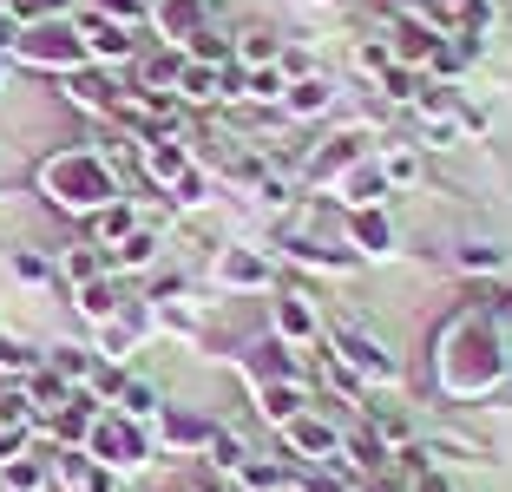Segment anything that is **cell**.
<instances>
[{"mask_svg": "<svg viewBox=\"0 0 512 492\" xmlns=\"http://www.w3.org/2000/svg\"><path fill=\"white\" fill-rule=\"evenodd\" d=\"M40 191L53 197L60 210H79V217H92V210H106L112 197H119V178H112V164L99 158V151H53V158L40 164Z\"/></svg>", "mask_w": 512, "mask_h": 492, "instance_id": "6da1fadb", "label": "cell"}, {"mask_svg": "<svg viewBox=\"0 0 512 492\" xmlns=\"http://www.w3.org/2000/svg\"><path fill=\"white\" fill-rule=\"evenodd\" d=\"M440 374H447V394H460V401H480V394H493L499 381H506V355H499L493 328H480V322L453 328Z\"/></svg>", "mask_w": 512, "mask_h": 492, "instance_id": "7a4b0ae2", "label": "cell"}, {"mask_svg": "<svg viewBox=\"0 0 512 492\" xmlns=\"http://www.w3.org/2000/svg\"><path fill=\"white\" fill-rule=\"evenodd\" d=\"M151 420H132V414H99L86 427V453L106 473H138V466H151Z\"/></svg>", "mask_w": 512, "mask_h": 492, "instance_id": "3957f363", "label": "cell"}, {"mask_svg": "<svg viewBox=\"0 0 512 492\" xmlns=\"http://www.w3.org/2000/svg\"><path fill=\"white\" fill-rule=\"evenodd\" d=\"M14 60H27V66H53V73H79V66H86V46H79L73 20H40V27H20Z\"/></svg>", "mask_w": 512, "mask_h": 492, "instance_id": "277c9868", "label": "cell"}, {"mask_svg": "<svg viewBox=\"0 0 512 492\" xmlns=\"http://www.w3.org/2000/svg\"><path fill=\"white\" fill-rule=\"evenodd\" d=\"M329 348H335V355H342L355 374H362L368 388H401V361H394L388 348L375 342V335H362V328H335Z\"/></svg>", "mask_w": 512, "mask_h": 492, "instance_id": "5b68a950", "label": "cell"}, {"mask_svg": "<svg viewBox=\"0 0 512 492\" xmlns=\"http://www.w3.org/2000/svg\"><path fill=\"white\" fill-rule=\"evenodd\" d=\"M73 33H79V46H86V60H132L138 53V40H132V27L125 20H112V14H99V7H86V14H73Z\"/></svg>", "mask_w": 512, "mask_h": 492, "instance_id": "8992f818", "label": "cell"}, {"mask_svg": "<svg viewBox=\"0 0 512 492\" xmlns=\"http://www.w3.org/2000/svg\"><path fill=\"white\" fill-rule=\"evenodd\" d=\"M283 447L296 453L302 466H329L335 453H342V427H329L322 414H309V407H302V414L283 427Z\"/></svg>", "mask_w": 512, "mask_h": 492, "instance_id": "52a82bcc", "label": "cell"}, {"mask_svg": "<svg viewBox=\"0 0 512 492\" xmlns=\"http://www.w3.org/2000/svg\"><path fill=\"white\" fill-rule=\"evenodd\" d=\"M138 164H145L151 184H165V191H171V184H178L184 171L197 164V151L184 145V132H158V138H145V145H138Z\"/></svg>", "mask_w": 512, "mask_h": 492, "instance_id": "ba28073f", "label": "cell"}, {"mask_svg": "<svg viewBox=\"0 0 512 492\" xmlns=\"http://www.w3.org/2000/svg\"><path fill=\"white\" fill-rule=\"evenodd\" d=\"M151 440L171 447V453H211L217 427L204 414H184V407H158V433H151Z\"/></svg>", "mask_w": 512, "mask_h": 492, "instance_id": "9c48e42d", "label": "cell"}, {"mask_svg": "<svg viewBox=\"0 0 512 492\" xmlns=\"http://www.w3.org/2000/svg\"><path fill=\"white\" fill-rule=\"evenodd\" d=\"M270 322H276V342H289V348H309V342L322 335V322H316V296H309V289H289V296L270 309Z\"/></svg>", "mask_w": 512, "mask_h": 492, "instance_id": "30bf717a", "label": "cell"}, {"mask_svg": "<svg viewBox=\"0 0 512 492\" xmlns=\"http://www.w3.org/2000/svg\"><path fill=\"white\" fill-rule=\"evenodd\" d=\"M335 105V86L322 73H289V92H283V112L289 119H322Z\"/></svg>", "mask_w": 512, "mask_h": 492, "instance_id": "8fae6325", "label": "cell"}, {"mask_svg": "<svg viewBox=\"0 0 512 492\" xmlns=\"http://www.w3.org/2000/svg\"><path fill=\"white\" fill-rule=\"evenodd\" d=\"M270 276H276V263L263 250H224L217 256V283L224 289H263Z\"/></svg>", "mask_w": 512, "mask_h": 492, "instance_id": "7c38bea8", "label": "cell"}, {"mask_svg": "<svg viewBox=\"0 0 512 492\" xmlns=\"http://www.w3.org/2000/svg\"><path fill=\"white\" fill-rule=\"evenodd\" d=\"M224 86H237V99H250V105H283L289 73H283V60H270V66H243V73L224 79Z\"/></svg>", "mask_w": 512, "mask_h": 492, "instance_id": "4fadbf2b", "label": "cell"}, {"mask_svg": "<svg viewBox=\"0 0 512 492\" xmlns=\"http://www.w3.org/2000/svg\"><path fill=\"white\" fill-rule=\"evenodd\" d=\"M473 53H480V33H440V46L427 53V73L434 79H460L473 66Z\"/></svg>", "mask_w": 512, "mask_h": 492, "instance_id": "5bb4252c", "label": "cell"}, {"mask_svg": "<svg viewBox=\"0 0 512 492\" xmlns=\"http://www.w3.org/2000/svg\"><path fill=\"white\" fill-rule=\"evenodd\" d=\"M171 99H178V105H217V99H224V73H217V66L184 60V66H178V86H171Z\"/></svg>", "mask_w": 512, "mask_h": 492, "instance_id": "9a60e30c", "label": "cell"}, {"mask_svg": "<svg viewBox=\"0 0 512 492\" xmlns=\"http://www.w3.org/2000/svg\"><path fill=\"white\" fill-rule=\"evenodd\" d=\"M348 164H362V138H355V132H335L329 145H322L316 158H309V184H329V178H342Z\"/></svg>", "mask_w": 512, "mask_h": 492, "instance_id": "2e32d148", "label": "cell"}, {"mask_svg": "<svg viewBox=\"0 0 512 492\" xmlns=\"http://www.w3.org/2000/svg\"><path fill=\"white\" fill-rule=\"evenodd\" d=\"M335 184H342V204H348V210H368V204H381V197H388V178H381V164H348Z\"/></svg>", "mask_w": 512, "mask_h": 492, "instance_id": "e0dca14e", "label": "cell"}, {"mask_svg": "<svg viewBox=\"0 0 512 492\" xmlns=\"http://www.w3.org/2000/svg\"><path fill=\"white\" fill-rule=\"evenodd\" d=\"M145 20L165 33V46H184V40L197 33V7H191V0H151Z\"/></svg>", "mask_w": 512, "mask_h": 492, "instance_id": "ac0fdd59", "label": "cell"}, {"mask_svg": "<svg viewBox=\"0 0 512 492\" xmlns=\"http://www.w3.org/2000/svg\"><path fill=\"white\" fill-rule=\"evenodd\" d=\"M256 401H263V420H270V427H289V420L309 407V394H302V381H263Z\"/></svg>", "mask_w": 512, "mask_h": 492, "instance_id": "d6986e66", "label": "cell"}, {"mask_svg": "<svg viewBox=\"0 0 512 492\" xmlns=\"http://www.w3.org/2000/svg\"><path fill=\"white\" fill-rule=\"evenodd\" d=\"M27 394H33V414H40V420H53V414H60V407L66 401H73V381H66V374H53V368H33L27 374Z\"/></svg>", "mask_w": 512, "mask_h": 492, "instance_id": "ffe728a7", "label": "cell"}, {"mask_svg": "<svg viewBox=\"0 0 512 492\" xmlns=\"http://www.w3.org/2000/svg\"><path fill=\"white\" fill-rule=\"evenodd\" d=\"M66 92H73V105H86V112H99V119H112L119 99H125V92L112 86V79H99V73H73V79H66Z\"/></svg>", "mask_w": 512, "mask_h": 492, "instance_id": "44dd1931", "label": "cell"}, {"mask_svg": "<svg viewBox=\"0 0 512 492\" xmlns=\"http://www.w3.org/2000/svg\"><path fill=\"white\" fill-rule=\"evenodd\" d=\"M132 230H138V204H125V197H112L106 210H92V243H99V250H112V243L132 237Z\"/></svg>", "mask_w": 512, "mask_h": 492, "instance_id": "7402d4cb", "label": "cell"}, {"mask_svg": "<svg viewBox=\"0 0 512 492\" xmlns=\"http://www.w3.org/2000/svg\"><path fill=\"white\" fill-rule=\"evenodd\" d=\"M453 263L467 269V276H512V250H499V243H460Z\"/></svg>", "mask_w": 512, "mask_h": 492, "instance_id": "603a6c76", "label": "cell"}, {"mask_svg": "<svg viewBox=\"0 0 512 492\" xmlns=\"http://www.w3.org/2000/svg\"><path fill=\"white\" fill-rule=\"evenodd\" d=\"M46 460H53V453H20V460H0V486H7V492H46Z\"/></svg>", "mask_w": 512, "mask_h": 492, "instance_id": "cb8c5ba5", "label": "cell"}, {"mask_svg": "<svg viewBox=\"0 0 512 492\" xmlns=\"http://www.w3.org/2000/svg\"><path fill=\"white\" fill-rule=\"evenodd\" d=\"M106 263H112V269H145V263H158V230L138 224L132 237H119V243L106 250Z\"/></svg>", "mask_w": 512, "mask_h": 492, "instance_id": "d4e9b609", "label": "cell"}, {"mask_svg": "<svg viewBox=\"0 0 512 492\" xmlns=\"http://www.w3.org/2000/svg\"><path fill=\"white\" fill-rule=\"evenodd\" d=\"M355 250L362 256H388L394 250V230H388V217H381V204L355 210Z\"/></svg>", "mask_w": 512, "mask_h": 492, "instance_id": "484cf974", "label": "cell"}, {"mask_svg": "<svg viewBox=\"0 0 512 492\" xmlns=\"http://www.w3.org/2000/svg\"><path fill=\"white\" fill-rule=\"evenodd\" d=\"M230 479H237L243 492H283V486H289V466H276V460H256V453H250V460H243Z\"/></svg>", "mask_w": 512, "mask_h": 492, "instance_id": "4316f807", "label": "cell"}, {"mask_svg": "<svg viewBox=\"0 0 512 492\" xmlns=\"http://www.w3.org/2000/svg\"><path fill=\"white\" fill-rule=\"evenodd\" d=\"M230 53H237L243 66H270V60H283V53H276V33H270V27H243Z\"/></svg>", "mask_w": 512, "mask_h": 492, "instance_id": "83f0119b", "label": "cell"}, {"mask_svg": "<svg viewBox=\"0 0 512 492\" xmlns=\"http://www.w3.org/2000/svg\"><path fill=\"white\" fill-rule=\"evenodd\" d=\"M322 374H329V388L342 394V401H355V407L368 401V381H362V374H355V368H348V361L335 355V348H329V355H322Z\"/></svg>", "mask_w": 512, "mask_h": 492, "instance_id": "f1b7e54d", "label": "cell"}, {"mask_svg": "<svg viewBox=\"0 0 512 492\" xmlns=\"http://www.w3.org/2000/svg\"><path fill=\"white\" fill-rule=\"evenodd\" d=\"M158 407H165V394L151 388V381H125V388H119V414H132V420H158Z\"/></svg>", "mask_w": 512, "mask_h": 492, "instance_id": "f546056e", "label": "cell"}, {"mask_svg": "<svg viewBox=\"0 0 512 492\" xmlns=\"http://www.w3.org/2000/svg\"><path fill=\"white\" fill-rule=\"evenodd\" d=\"M106 250H99V243H73V250H66V276H73V283H99V276H106Z\"/></svg>", "mask_w": 512, "mask_h": 492, "instance_id": "4dcf8cb0", "label": "cell"}, {"mask_svg": "<svg viewBox=\"0 0 512 492\" xmlns=\"http://www.w3.org/2000/svg\"><path fill=\"white\" fill-rule=\"evenodd\" d=\"M79 315L86 322H119V296L106 289V276L99 283H79Z\"/></svg>", "mask_w": 512, "mask_h": 492, "instance_id": "1f68e13d", "label": "cell"}, {"mask_svg": "<svg viewBox=\"0 0 512 492\" xmlns=\"http://www.w3.org/2000/svg\"><path fill=\"white\" fill-rule=\"evenodd\" d=\"M0 427H40V414H33V394H27V381H20V388H0Z\"/></svg>", "mask_w": 512, "mask_h": 492, "instance_id": "d6a6232c", "label": "cell"}, {"mask_svg": "<svg viewBox=\"0 0 512 492\" xmlns=\"http://www.w3.org/2000/svg\"><path fill=\"white\" fill-rule=\"evenodd\" d=\"M184 60H197V66H224V60H230V46H224V33H211V27H197L191 40H184Z\"/></svg>", "mask_w": 512, "mask_h": 492, "instance_id": "836d02e7", "label": "cell"}, {"mask_svg": "<svg viewBox=\"0 0 512 492\" xmlns=\"http://www.w3.org/2000/svg\"><path fill=\"white\" fill-rule=\"evenodd\" d=\"M53 374H66L73 388H92V361H86V348H53Z\"/></svg>", "mask_w": 512, "mask_h": 492, "instance_id": "e575fe53", "label": "cell"}, {"mask_svg": "<svg viewBox=\"0 0 512 492\" xmlns=\"http://www.w3.org/2000/svg\"><path fill=\"white\" fill-rule=\"evenodd\" d=\"M381 92H388V99H421V73H414V66H388V73H381Z\"/></svg>", "mask_w": 512, "mask_h": 492, "instance_id": "d590c367", "label": "cell"}, {"mask_svg": "<svg viewBox=\"0 0 512 492\" xmlns=\"http://www.w3.org/2000/svg\"><path fill=\"white\" fill-rule=\"evenodd\" d=\"M0 368H7V374H20V381H27V374L40 368V355H33V348H20L14 335H0Z\"/></svg>", "mask_w": 512, "mask_h": 492, "instance_id": "8d00e7d4", "label": "cell"}, {"mask_svg": "<svg viewBox=\"0 0 512 492\" xmlns=\"http://www.w3.org/2000/svg\"><path fill=\"white\" fill-rule=\"evenodd\" d=\"M211 191H217V184H211V171H197V164H191V171H184L178 184H171V197H178V204H204V197H211Z\"/></svg>", "mask_w": 512, "mask_h": 492, "instance_id": "74e56055", "label": "cell"}, {"mask_svg": "<svg viewBox=\"0 0 512 492\" xmlns=\"http://www.w3.org/2000/svg\"><path fill=\"white\" fill-rule=\"evenodd\" d=\"M381 178H388V191H394V184H414V178H421L414 151H388V158H381Z\"/></svg>", "mask_w": 512, "mask_h": 492, "instance_id": "f35d334b", "label": "cell"}, {"mask_svg": "<svg viewBox=\"0 0 512 492\" xmlns=\"http://www.w3.org/2000/svg\"><path fill=\"white\" fill-rule=\"evenodd\" d=\"M211 460L224 466V473H237V466L250 460V453H243V440H237V433H224V427H217V440H211Z\"/></svg>", "mask_w": 512, "mask_h": 492, "instance_id": "ab89813d", "label": "cell"}, {"mask_svg": "<svg viewBox=\"0 0 512 492\" xmlns=\"http://www.w3.org/2000/svg\"><path fill=\"white\" fill-rule=\"evenodd\" d=\"M14 269L27 276V283H46V276H53V263H46V256H27V250L14 256Z\"/></svg>", "mask_w": 512, "mask_h": 492, "instance_id": "60d3db41", "label": "cell"}, {"mask_svg": "<svg viewBox=\"0 0 512 492\" xmlns=\"http://www.w3.org/2000/svg\"><path fill=\"white\" fill-rule=\"evenodd\" d=\"M407 492H453L440 473H421V479H407Z\"/></svg>", "mask_w": 512, "mask_h": 492, "instance_id": "b9f144b4", "label": "cell"}, {"mask_svg": "<svg viewBox=\"0 0 512 492\" xmlns=\"http://www.w3.org/2000/svg\"><path fill=\"white\" fill-rule=\"evenodd\" d=\"M14 40H20V27L7 14H0V60H7V53H14Z\"/></svg>", "mask_w": 512, "mask_h": 492, "instance_id": "7bdbcfd3", "label": "cell"}, {"mask_svg": "<svg viewBox=\"0 0 512 492\" xmlns=\"http://www.w3.org/2000/svg\"><path fill=\"white\" fill-rule=\"evenodd\" d=\"M0 86H7V66H0Z\"/></svg>", "mask_w": 512, "mask_h": 492, "instance_id": "ee69618b", "label": "cell"}, {"mask_svg": "<svg viewBox=\"0 0 512 492\" xmlns=\"http://www.w3.org/2000/svg\"><path fill=\"white\" fill-rule=\"evenodd\" d=\"M0 14H7V0H0Z\"/></svg>", "mask_w": 512, "mask_h": 492, "instance_id": "f6af8a7d", "label": "cell"}]
</instances>
